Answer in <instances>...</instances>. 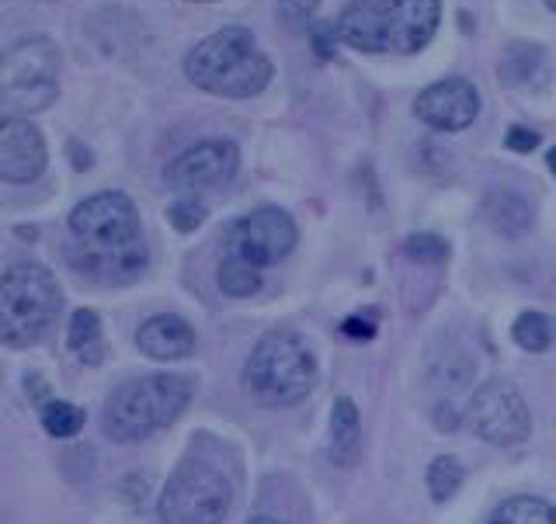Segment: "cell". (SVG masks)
I'll return each instance as SVG.
<instances>
[{
  "label": "cell",
  "mask_w": 556,
  "mask_h": 524,
  "mask_svg": "<svg viewBox=\"0 0 556 524\" xmlns=\"http://www.w3.org/2000/svg\"><path fill=\"white\" fill-rule=\"evenodd\" d=\"M70 265L101 285H122L147 268L139 213L122 191H101L70 213Z\"/></svg>",
  "instance_id": "6da1fadb"
},
{
  "label": "cell",
  "mask_w": 556,
  "mask_h": 524,
  "mask_svg": "<svg viewBox=\"0 0 556 524\" xmlns=\"http://www.w3.org/2000/svg\"><path fill=\"white\" fill-rule=\"evenodd\" d=\"M185 74L216 98H254L268 87L275 66L248 28H223L188 52Z\"/></svg>",
  "instance_id": "7a4b0ae2"
},
{
  "label": "cell",
  "mask_w": 556,
  "mask_h": 524,
  "mask_svg": "<svg viewBox=\"0 0 556 524\" xmlns=\"http://www.w3.org/2000/svg\"><path fill=\"white\" fill-rule=\"evenodd\" d=\"M191 399L185 375H143L118 386L104 404V434L115 442H143L147 434L174 424Z\"/></svg>",
  "instance_id": "3957f363"
},
{
  "label": "cell",
  "mask_w": 556,
  "mask_h": 524,
  "mask_svg": "<svg viewBox=\"0 0 556 524\" xmlns=\"http://www.w3.org/2000/svg\"><path fill=\"white\" fill-rule=\"evenodd\" d=\"M243 382L261 404L295 407L303 404L313 382H317V361H313V352L295 330H271L251 352Z\"/></svg>",
  "instance_id": "277c9868"
},
{
  "label": "cell",
  "mask_w": 556,
  "mask_h": 524,
  "mask_svg": "<svg viewBox=\"0 0 556 524\" xmlns=\"http://www.w3.org/2000/svg\"><path fill=\"white\" fill-rule=\"evenodd\" d=\"M60 312V289L42 265H11L0 274V341L28 347L52 327Z\"/></svg>",
  "instance_id": "5b68a950"
},
{
  "label": "cell",
  "mask_w": 556,
  "mask_h": 524,
  "mask_svg": "<svg viewBox=\"0 0 556 524\" xmlns=\"http://www.w3.org/2000/svg\"><path fill=\"white\" fill-rule=\"evenodd\" d=\"M60 94V49L46 35H28L0 52V104L39 115Z\"/></svg>",
  "instance_id": "8992f818"
},
{
  "label": "cell",
  "mask_w": 556,
  "mask_h": 524,
  "mask_svg": "<svg viewBox=\"0 0 556 524\" xmlns=\"http://www.w3.org/2000/svg\"><path fill=\"white\" fill-rule=\"evenodd\" d=\"M233 490L213 465L185 462L161 494L164 524H223L230 514Z\"/></svg>",
  "instance_id": "52a82bcc"
},
{
  "label": "cell",
  "mask_w": 556,
  "mask_h": 524,
  "mask_svg": "<svg viewBox=\"0 0 556 524\" xmlns=\"http://www.w3.org/2000/svg\"><path fill=\"white\" fill-rule=\"evenodd\" d=\"M469 424H473L477 438H483L486 445L511 448L529 438L532 413L515 386L491 379L473 393V399H469Z\"/></svg>",
  "instance_id": "ba28073f"
},
{
  "label": "cell",
  "mask_w": 556,
  "mask_h": 524,
  "mask_svg": "<svg viewBox=\"0 0 556 524\" xmlns=\"http://www.w3.org/2000/svg\"><path fill=\"white\" fill-rule=\"evenodd\" d=\"M295 237L300 233H295V222L289 219V213H282V208H275V205H265V208H254L251 216L233 222L230 254L251 260L254 268L278 265V260L292 254Z\"/></svg>",
  "instance_id": "9c48e42d"
},
{
  "label": "cell",
  "mask_w": 556,
  "mask_h": 524,
  "mask_svg": "<svg viewBox=\"0 0 556 524\" xmlns=\"http://www.w3.org/2000/svg\"><path fill=\"white\" fill-rule=\"evenodd\" d=\"M237 167H240V150L230 139H208V143L185 150L178 161L167 167V184L181 191L216 188V184L233 181Z\"/></svg>",
  "instance_id": "30bf717a"
},
{
  "label": "cell",
  "mask_w": 556,
  "mask_h": 524,
  "mask_svg": "<svg viewBox=\"0 0 556 524\" xmlns=\"http://www.w3.org/2000/svg\"><path fill=\"white\" fill-rule=\"evenodd\" d=\"M49 150L25 115H0V178L28 184L46 170Z\"/></svg>",
  "instance_id": "8fae6325"
},
{
  "label": "cell",
  "mask_w": 556,
  "mask_h": 524,
  "mask_svg": "<svg viewBox=\"0 0 556 524\" xmlns=\"http://www.w3.org/2000/svg\"><path fill=\"white\" fill-rule=\"evenodd\" d=\"M414 112L425 126L439 132H459L466 126H473V118L480 115V94L469 80H439L414 101Z\"/></svg>",
  "instance_id": "7c38bea8"
},
{
  "label": "cell",
  "mask_w": 556,
  "mask_h": 524,
  "mask_svg": "<svg viewBox=\"0 0 556 524\" xmlns=\"http://www.w3.org/2000/svg\"><path fill=\"white\" fill-rule=\"evenodd\" d=\"M390 31V52H417L431 42L442 17V0H379Z\"/></svg>",
  "instance_id": "4fadbf2b"
},
{
  "label": "cell",
  "mask_w": 556,
  "mask_h": 524,
  "mask_svg": "<svg viewBox=\"0 0 556 524\" xmlns=\"http://www.w3.org/2000/svg\"><path fill=\"white\" fill-rule=\"evenodd\" d=\"M139 352L153 361H178L195 352V330L188 320L174 317V312H156L136 334Z\"/></svg>",
  "instance_id": "5bb4252c"
},
{
  "label": "cell",
  "mask_w": 556,
  "mask_h": 524,
  "mask_svg": "<svg viewBox=\"0 0 556 524\" xmlns=\"http://www.w3.org/2000/svg\"><path fill=\"white\" fill-rule=\"evenodd\" d=\"M338 39L358 52H390V31L379 0H352L338 17Z\"/></svg>",
  "instance_id": "9a60e30c"
},
{
  "label": "cell",
  "mask_w": 556,
  "mask_h": 524,
  "mask_svg": "<svg viewBox=\"0 0 556 524\" xmlns=\"http://www.w3.org/2000/svg\"><path fill=\"white\" fill-rule=\"evenodd\" d=\"M480 213H483L486 226H491L494 233L508 237V240L526 237L532 230V219H535L532 216V205L521 199L518 191H504V188L486 191Z\"/></svg>",
  "instance_id": "2e32d148"
},
{
  "label": "cell",
  "mask_w": 556,
  "mask_h": 524,
  "mask_svg": "<svg viewBox=\"0 0 556 524\" xmlns=\"http://www.w3.org/2000/svg\"><path fill=\"white\" fill-rule=\"evenodd\" d=\"M362 459V417L348 396L334 399L330 410V462L338 469H352Z\"/></svg>",
  "instance_id": "e0dca14e"
},
{
  "label": "cell",
  "mask_w": 556,
  "mask_h": 524,
  "mask_svg": "<svg viewBox=\"0 0 556 524\" xmlns=\"http://www.w3.org/2000/svg\"><path fill=\"white\" fill-rule=\"evenodd\" d=\"M549 66H546V49L543 46H532V42H511L504 49V60H501V80L508 87H526L535 84L539 77H546Z\"/></svg>",
  "instance_id": "ac0fdd59"
},
{
  "label": "cell",
  "mask_w": 556,
  "mask_h": 524,
  "mask_svg": "<svg viewBox=\"0 0 556 524\" xmlns=\"http://www.w3.org/2000/svg\"><path fill=\"white\" fill-rule=\"evenodd\" d=\"M66 344L70 352H77L80 361L87 365H98L104 347H101V320L94 309H77L74 317H70V330H66Z\"/></svg>",
  "instance_id": "d6986e66"
},
{
  "label": "cell",
  "mask_w": 556,
  "mask_h": 524,
  "mask_svg": "<svg viewBox=\"0 0 556 524\" xmlns=\"http://www.w3.org/2000/svg\"><path fill=\"white\" fill-rule=\"evenodd\" d=\"M486 524H556V508L543 497H508Z\"/></svg>",
  "instance_id": "ffe728a7"
},
{
  "label": "cell",
  "mask_w": 556,
  "mask_h": 524,
  "mask_svg": "<svg viewBox=\"0 0 556 524\" xmlns=\"http://www.w3.org/2000/svg\"><path fill=\"white\" fill-rule=\"evenodd\" d=\"M511 337H515V344L521 347V352L543 355V352H549V344H553V320L543 317V312L529 309V312H521V317L515 320Z\"/></svg>",
  "instance_id": "44dd1931"
},
{
  "label": "cell",
  "mask_w": 556,
  "mask_h": 524,
  "mask_svg": "<svg viewBox=\"0 0 556 524\" xmlns=\"http://www.w3.org/2000/svg\"><path fill=\"white\" fill-rule=\"evenodd\" d=\"M219 289L226 295H233V299H248V295H254L261 289V274H257V268L251 265V260L230 254L219 265Z\"/></svg>",
  "instance_id": "7402d4cb"
},
{
  "label": "cell",
  "mask_w": 556,
  "mask_h": 524,
  "mask_svg": "<svg viewBox=\"0 0 556 524\" xmlns=\"http://www.w3.org/2000/svg\"><path fill=\"white\" fill-rule=\"evenodd\" d=\"M459 486H463V465L452 459V456H439L431 462L428 469V494L431 500H448V497H456L459 494Z\"/></svg>",
  "instance_id": "603a6c76"
},
{
  "label": "cell",
  "mask_w": 556,
  "mask_h": 524,
  "mask_svg": "<svg viewBox=\"0 0 556 524\" xmlns=\"http://www.w3.org/2000/svg\"><path fill=\"white\" fill-rule=\"evenodd\" d=\"M42 427L52 434V438H74V434L84 427V410L74 407V404H46L42 407Z\"/></svg>",
  "instance_id": "cb8c5ba5"
},
{
  "label": "cell",
  "mask_w": 556,
  "mask_h": 524,
  "mask_svg": "<svg viewBox=\"0 0 556 524\" xmlns=\"http://www.w3.org/2000/svg\"><path fill=\"white\" fill-rule=\"evenodd\" d=\"M404 251L410 260H417V265H442L448 257V243L434 233H414V237H407Z\"/></svg>",
  "instance_id": "d4e9b609"
},
{
  "label": "cell",
  "mask_w": 556,
  "mask_h": 524,
  "mask_svg": "<svg viewBox=\"0 0 556 524\" xmlns=\"http://www.w3.org/2000/svg\"><path fill=\"white\" fill-rule=\"evenodd\" d=\"M167 219H170V226L178 233H195L199 226L205 222V202L195 199V195H185V199H178L167 208Z\"/></svg>",
  "instance_id": "484cf974"
},
{
  "label": "cell",
  "mask_w": 556,
  "mask_h": 524,
  "mask_svg": "<svg viewBox=\"0 0 556 524\" xmlns=\"http://www.w3.org/2000/svg\"><path fill=\"white\" fill-rule=\"evenodd\" d=\"M338 25L334 22H313L309 25V46L313 52H317L320 60H330L334 56V49H338Z\"/></svg>",
  "instance_id": "4316f807"
},
{
  "label": "cell",
  "mask_w": 556,
  "mask_h": 524,
  "mask_svg": "<svg viewBox=\"0 0 556 524\" xmlns=\"http://www.w3.org/2000/svg\"><path fill=\"white\" fill-rule=\"evenodd\" d=\"M317 4H320V0H282V4H278V14H282V22L289 28H300V25L309 22V14Z\"/></svg>",
  "instance_id": "83f0119b"
},
{
  "label": "cell",
  "mask_w": 556,
  "mask_h": 524,
  "mask_svg": "<svg viewBox=\"0 0 556 524\" xmlns=\"http://www.w3.org/2000/svg\"><path fill=\"white\" fill-rule=\"evenodd\" d=\"M539 136L535 129H526V126H511L508 129V136H504V146L508 150H515V153H532L535 146H539Z\"/></svg>",
  "instance_id": "f1b7e54d"
},
{
  "label": "cell",
  "mask_w": 556,
  "mask_h": 524,
  "mask_svg": "<svg viewBox=\"0 0 556 524\" xmlns=\"http://www.w3.org/2000/svg\"><path fill=\"white\" fill-rule=\"evenodd\" d=\"M431 417H434V427H439V431H445V434H448V431H456V427L463 424V417H459V410H456V407H452V404H448V399H442V404H439V407H434V413H431Z\"/></svg>",
  "instance_id": "f546056e"
},
{
  "label": "cell",
  "mask_w": 556,
  "mask_h": 524,
  "mask_svg": "<svg viewBox=\"0 0 556 524\" xmlns=\"http://www.w3.org/2000/svg\"><path fill=\"white\" fill-rule=\"evenodd\" d=\"M341 334H344V337H355V341H372V337H376V330H372V323H365V320H358V317H348V320L341 323Z\"/></svg>",
  "instance_id": "4dcf8cb0"
},
{
  "label": "cell",
  "mask_w": 556,
  "mask_h": 524,
  "mask_svg": "<svg viewBox=\"0 0 556 524\" xmlns=\"http://www.w3.org/2000/svg\"><path fill=\"white\" fill-rule=\"evenodd\" d=\"M251 524H286V521H278V517H268V514H261V517H251Z\"/></svg>",
  "instance_id": "1f68e13d"
},
{
  "label": "cell",
  "mask_w": 556,
  "mask_h": 524,
  "mask_svg": "<svg viewBox=\"0 0 556 524\" xmlns=\"http://www.w3.org/2000/svg\"><path fill=\"white\" fill-rule=\"evenodd\" d=\"M546 164H549V170L556 174V146H553V150L546 153Z\"/></svg>",
  "instance_id": "d6a6232c"
},
{
  "label": "cell",
  "mask_w": 556,
  "mask_h": 524,
  "mask_svg": "<svg viewBox=\"0 0 556 524\" xmlns=\"http://www.w3.org/2000/svg\"><path fill=\"white\" fill-rule=\"evenodd\" d=\"M188 4H216V0H188Z\"/></svg>",
  "instance_id": "836d02e7"
},
{
  "label": "cell",
  "mask_w": 556,
  "mask_h": 524,
  "mask_svg": "<svg viewBox=\"0 0 556 524\" xmlns=\"http://www.w3.org/2000/svg\"><path fill=\"white\" fill-rule=\"evenodd\" d=\"M549 8H553V11H556V0H549Z\"/></svg>",
  "instance_id": "e575fe53"
}]
</instances>
